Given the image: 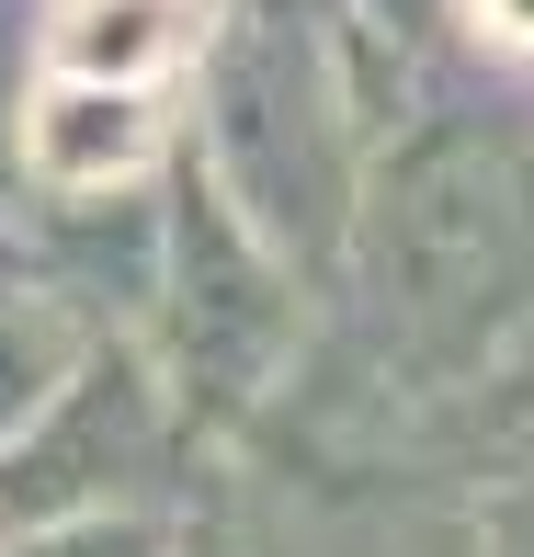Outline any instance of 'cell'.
I'll use <instances>...</instances> for the list:
<instances>
[{"instance_id": "6da1fadb", "label": "cell", "mask_w": 534, "mask_h": 557, "mask_svg": "<svg viewBox=\"0 0 534 557\" xmlns=\"http://www.w3.org/2000/svg\"><path fill=\"white\" fill-rule=\"evenodd\" d=\"M319 319L364 342L410 398L455 410L534 331V103L432 91L364 148L352 239Z\"/></svg>"}, {"instance_id": "7a4b0ae2", "label": "cell", "mask_w": 534, "mask_h": 557, "mask_svg": "<svg viewBox=\"0 0 534 557\" xmlns=\"http://www.w3.org/2000/svg\"><path fill=\"white\" fill-rule=\"evenodd\" d=\"M308 331H319V285L183 160L160 194V285H148V319L125 331L160 364L171 410L206 444H239L296 375Z\"/></svg>"}, {"instance_id": "3957f363", "label": "cell", "mask_w": 534, "mask_h": 557, "mask_svg": "<svg viewBox=\"0 0 534 557\" xmlns=\"http://www.w3.org/2000/svg\"><path fill=\"white\" fill-rule=\"evenodd\" d=\"M194 478H206V433L171 410L160 364L125 331H103L58 375V398L0 444V535L80 512H183Z\"/></svg>"}, {"instance_id": "277c9868", "label": "cell", "mask_w": 534, "mask_h": 557, "mask_svg": "<svg viewBox=\"0 0 534 557\" xmlns=\"http://www.w3.org/2000/svg\"><path fill=\"white\" fill-rule=\"evenodd\" d=\"M171 160V91L46 81L23 91V194H125Z\"/></svg>"}, {"instance_id": "5b68a950", "label": "cell", "mask_w": 534, "mask_h": 557, "mask_svg": "<svg viewBox=\"0 0 534 557\" xmlns=\"http://www.w3.org/2000/svg\"><path fill=\"white\" fill-rule=\"evenodd\" d=\"M444 433H455V455H467V478H489V467H534V331H523V342H512V352H500V364L444 410Z\"/></svg>"}, {"instance_id": "8992f818", "label": "cell", "mask_w": 534, "mask_h": 557, "mask_svg": "<svg viewBox=\"0 0 534 557\" xmlns=\"http://www.w3.org/2000/svg\"><path fill=\"white\" fill-rule=\"evenodd\" d=\"M183 512H80V523H35L0 535V557H171Z\"/></svg>"}, {"instance_id": "52a82bcc", "label": "cell", "mask_w": 534, "mask_h": 557, "mask_svg": "<svg viewBox=\"0 0 534 557\" xmlns=\"http://www.w3.org/2000/svg\"><path fill=\"white\" fill-rule=\"evenodd\" d=\"M467 557H534V467H489L477 478V546Z\"/></svg>"}, {"instance_id": "ba28073f", "label": "cell", "mask_w": 534, "mask_h": 557, "mask_svg": "<svg viewBox=\"0 0 534 557\" xmlns=\"http://www.w3.org/2000/svg\"><path fill=\"white\" fill-rule=\"evenodd\" d=\"M171 557H262V535H250V523H239V500H227V478H194Z\"/></svg>"}, {"instance_id": "9c48e42d", "label": "cell", "mask_w": 534, "mask_h": 557, "mask_svg": "<svg viewBox=\"0 0 534 557\" xmlns=\"http://www.w3.org/2000/svg\"><path fill=\"white\" fill-rule=\"evenodd\" d=\"M455 35L512 58V69H534V0H455Z\"/></svg>"}]
</instances>
